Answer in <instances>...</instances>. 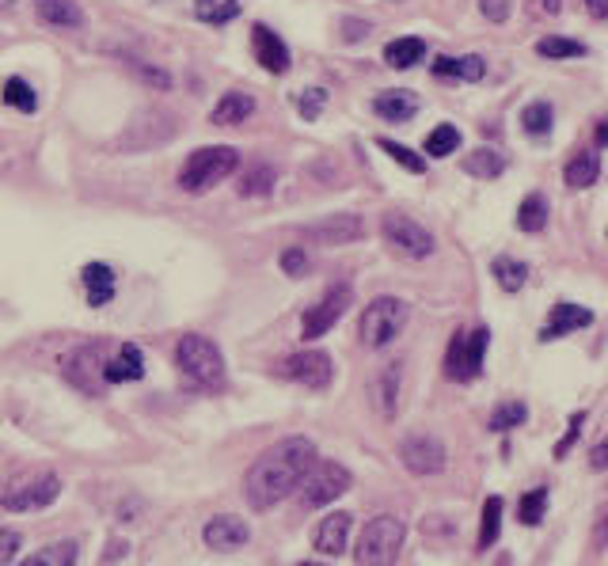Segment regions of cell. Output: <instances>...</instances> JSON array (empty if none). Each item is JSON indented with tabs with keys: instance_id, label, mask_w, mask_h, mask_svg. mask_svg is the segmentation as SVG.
<instances>
[{
	"instance_id": "6da1fadb",
	"label": "cell",
	"mask_w": 608,
	"mask_h": 566,
	"mask_svg": "<svg viewBox=\"0 0 608 566\" xmlns=\"http://www.w3.org/2000/svg\"><path fill=\"white\" fill-rule=\"evenodd\" d=\"M316 464V445L308 437H285L270 445L244 475V494L251 510H270L301 487L308 468Z\"/></svg>"
},
{
	"instance_id": "7a4b0ae2",
	"label": "cell",
	"mask_w": 608,
	"mask_h": 566,
	"mask_svg": "<svg viewBox=\"0 0 608 566\" xmlns=\"http://www.w3.org/2000/svg\"><path fill=\"white\" fill-rule=\"evenodd\" d=\"M236 168H240V149H232V145H206V149L190 152L187 164L179 168V187L187 190V194H202V190H213L217 183H225Z\"/></svg>"
},
{
	"instance_id": "3957f363",
	"label": "cell",
	"mask_w": 608,
	"mask_h": 566,
	"mask_svg": "<svg viewBox=\"0 0 608 566\" xmlns=\"http://www.w3.org/2000/svg\"><path fill=\"white\" fill-rule=\"evenodd\" d=\"M175 361H179L183 377L194 388H206V392H221L225 388V358H221L217 342L206 339V335H183L179 350H175Z\"/></svg>"
},
{
	"instance_id": "277c9868",
	"label": "cell",
	"mask_w": 608,
	"mask_h": 566,
	"mask_svg": "<svg viewBox=\"0 0 608 566\" xmlns=\"http://www.w3.org/2000/svg\"><path fill=\"white\" fill-rule=\"evenodd\" d=\"M403 521L399 517H373L358 536V551H354V559L358 566H396L399 559V548H403Z\"/></svg>"
},
{
	"instance_id": "5b68a950",
	"label": "cell",
	"mask_w": 608,
	"mask_h": 566,
	"mask_svg": "<svg viewBox=\"0 0 608 566\" xmlns=\"http://www.w3.org/2000/svg\"><path fill=\"white\" fill-rule=\"evenodd\" d=\"M411 320V304L399 301V297H377L373 304H365L358 323V335L369 350H380L388 342H396V335Z\"/></svg>"
},
{
	"instance_id": "8992f818",
	"label": "cell",
	"mask_w": 608,
	"mask_h": 566,
	"mask_svg": "<svg viewBox=\"0 0 608 566\" xmlns=\"http://www.w3.org/2000/svg\"><path fill=\"white\" fill-rule=\"evenodd\" d=\"M487 346H491V331L487 327H475V331H456L449 350H445V377L456 384H468L483 373V358H487Z\"/></svg>"
},
{
	"instance_id": "52a82bcc",
	"label": "cell",
	"mask_w": 608,
	"mask_h": 566,
	"mask_svg": "<svg viewBox=\"0 0 608 566\" xmlns=\"http://www.w3.org/2000/svg\"><path fill=\"white\" fill-rule=\"evenodd\" d=\"M380 236H384V244L392 247V251H399L403 259H430L437 247L434 232L422 228L415 217H407V213H384Z\"/></svg>"
},
{
	"instance_id": "ba28073f",
	"label": "cell",
	"mask_w": 608,
	"mask_h": 566,
	"mask_svg": "<svg viewBox=\"0 0 608 566\" xmlns=\"http://www.w3.org/2000/svg\"><path fill=\"white\" fill-rule=\"evenodd\" d=\"M354 304V289L346 282H339V285H331L327 293H323V301H316L308 312H304V320H301V339L304 342H316V339H323L335 323L346 316V308Z\"/></svg>"
},
{
	"instance_id": "9c48e42d",
	"label": "cell",
	"mask_w": 608,
	"mask_h": 566,
	"mask_svg": "<svg viewBox=\"0 0 608 566\" xmlns=\"http://www.w3.org/2000/svg\"><path fill=\"white\" fill-rule=\"evenodd\" d=\"M350 483H354V475L346 472L342 464H335V460L312 464L308 475L301 479L304 506H327V502H335V498H342V494L350 491Z\"/></svg>"
},
{
	"instance_id": "30bf717a",
	"label": "cell",
	"mask_w": 608,
	"mask_h": 566,
	"mask_svg": "<svg viewBox=\"0 0 608 566\" xmlns=\"http://www.w3.org/2000/svg\"><path fill=\"white\" fill-rule=\"evenodd\" d=\"M103 365H107V346H103V342H84L80 350H73V354L65 358V377H69V384H76L80 392L99 396V392L107 388Z\"/></svg>"
},
{
	"instance_id": "8fae6325",
	"label": "cell",
	"mask_w": 608,
	"mask_h": 566,
	"mask_svg": "<svg viewBox=\"0 0 608 566\" xmlns=\"http://www.w3.org/2000/svg\"><path fill=\"white\" fill-rule=\"evenodd\" d=\"M61 494V479L57 475H35L31 483H16L0 494V506L8 513H27V510H46L50 502H57Z\"/></svg>"
},
{
	"instance_id": "7c38bea8",
	"label": "cell",
	"mask_w": 608,
	"mask_h": 566,
	"mask_svg": "<svg viewBox=\"0 0 608 566\" xmlns=\"http://www.w3.org/2000/svg\"><path fill=\"white\" fill-rule=\"evenodd\" d=\"M304 240L312 244H323V247H346L365 236V221L358 213H327L323 221H312V225L301 228Z\"/></svg>"
},
{
	"instance_id": "4fadbf2b",
	"label": "cell",
	"mask_w": 608,
	"mask_h": 566,
	"mask_svg": "<svg viewBox=\"0 0 608 566\" xmlns=\"http://www.w3.org/2000/svg\"><path fill=\"white\" fill-rule=\"evenodd\" d=\"M399 460H403V468L411 475H437L445 468V445L437 441L434 434H411L403 437V445H399Z\"/></svg>"
},
{
	"instance_id": "5bb4252c",
	"label": "cell",
	"mask_w": 608,
	"mask_h": 566,
	"mask_svg": "<svg viewBox=\"0 0 608 566\" xmlns=\"http://www.w3.org/2000/svg\"><path fill=\"white\" fill-rule=\"evenodd\" d=\"M282 377L297 380V384L312 388V392H323L331 384V377H335V365H331V358L323 350H301V354L282 361Z\"/></svg>"
},
{
	"instance_id": "9a60e30c",
	"label": "cell",
	"mask_w": 608,
	"mask_h": 566,
	"mask_svg": "<svg viewBox=\"0 0 608 566\" xmlns=\"http://www.w3.org/2000/svg\"><path fill=\"white\" fill-rule=\"evenodd\" d=\"M251 50H255V57H259V65H263L266 73L282 76L289 69V46L282 42L278 31H270L263 23L251 27Z\"/></svg>"
},
{
	"instance_id": "2e32d148",
	"label": "cell",
	"mask_w": 608,
	"mask_h": 566,
	"mask_svg": "<svg viewBox=\"0 0 608 566\" xmlns=\"http://www.w3.org/2000/svg\"><path fill=\"white\" fill-rule=\"evenodd\" d=\"M589 323H593V312H589V308L559 301L555 308H551L548 323L540 327V342H555V339H563V335H574L578 327H589Z\"/></svg>"
},
{
	"instance_id": "e0dca14e",
	"label": "cell",
	"mask_w": 608,
	"mask_h": 566,
	"mask_svg": "<svg viewBox=\"0 0 608 566\" xmlns=\"http://www.w3.org/2000/svg\"><path fill=\"white\" fill-rule=\"evenodd\" d=\"M202 536H206V544L213 551H232V548H244L247 540H251V529H247L240 517H232V513H217V517H209Z\"/></svg>"
},
{
	"instance_id": "ac0fdd59",
	"label": "cell",
	"mask_w": 608,
	"mask_h": 566,
	"mask_svg": "<svg viewBox=\"0 0 608 566\" xmlns=\"http://www.w3.org/2000/svg\"><path fill=\"white\" fill-rule=\"evenodd\" d=\"M141 377H145V354H141L133 342L118 346V354L107 358V365H103V380H107V384H130V380H141Z\"/></svg>"
},
{
	"instance_id": "d6986e66",
	"label": "cell",
	"mask_w": 608,
	"mask_h": 566,
	"mask_svg": "<svg viewBox=\"0 0 608 566\" xmlns=\"http://www.w3.org/2000/svg\"><path fill=\"white\" fill-rule=\"evenodd\" d=\"M346 536H350V513H331L320 521V529L312 532V548L320 555H342Z\"/></svg>"
},
{
	"instance_id": "ffe728a7",
	"label": "cell",
	"mask_w": 608,
	"mask_h": 566,
	"mask_svg": "<svg viewBox=\"0 0 608 566\" xmlns=\"http://www.w3.org/2000/svg\"><path fill=\"white\" fill-rule=\"evenodd\" d=\"M35 16L46 27H61V31H76L84 27V12L76 0H35Z\"/></svg>"
},
{
	"instance_id": "44dd1931",
	"label": "cell",
	"mask_w": 608,
	"mask_h": 566,
	"mask_svg": "<svg viewBox=\"0 0 608 566\" xmlns=\"http://www.w3.org/2000/svg\"><path fill=\"white\" fill-rule=\"evenodd\" d=\"M80 282H84V297L92 308H103V304H111L114 297V270L107 263H88L80 270Z\"/></svg>"
},
{
	"instance_id": "7402d4cb",
	"label": "cell",
	"mask_w": 608,
	"mask_h": 566,
	"mask_svg": "<svg viewBox=\"0 0 608 566\" xmlns=\"http://www.w3.org/2000/svg\"><path fill=\"white\" fill-rule=\"evenodd\" d=\"M255 114V99L247 92H228L217 107H213V114H209V122L213 126H240V122H247Z\"/></svg>"
},
{
	"instance_id": "603a6c76",
	"label": "cell",
	"mask_w": 608,
	"mask_h": 566,
	"mask_svg": "<svg viewBox=\"0 0 608 566\" xmlns=\"http://www.w3.org/2000/svg\"><path fill=\"white\" fill-rule=\"evenodd\" d=\"M373 111H377L384 122H407V118H415L418 114V99L411 92H403V88H396V92H380L377 99H373Z\"/></svg>"
},
{
	"instance_id": "cb8c5ba5",
	"label": "cell",
	"mask_w": 608,
	"mask_h": 566,
	"mask_svg": "<svg viewBox=\"0 0 608 566\" xmlns=\"http://www.w3.org/2000/svg\"><path fill=\"white\" fill-rule=\"evenodd\" d=\"M563 179H567V187H574V190L593 187V183L601 179V156L589 149H582L578 156H570V164L563 168Z\"/></svg>"
},
{
	"instance_id": "d4e9b609",
	"label": "cell",
	"mask_w": 608,
	"mask_h": 566,
	"mask_svg": "<svg viewBox=\"0 0 608 566\" xmlns=\"http://www.w3.org/2000/svg\"><path fill=\"white\" fill-rule=\"evenodd\" d=\"M483 73H487V61H483L479 54L437 57V61H434V76H456V80H468V84H475V80H483Z\"/></svg>"
},
{
	"instance_id": "484cf974",
	"label": "cell",
	"mask_w": 608,
	"mask_h": 566,
	"mask_svg": "<svg viewBox=\"0 0 608 566\" xmlns=\"http://www.w3.org/2000/svg\"><path fill=\"white\" fill-rule=\"evenodd\" d=\"M422 57H426V42L415 35L392 38V42L384 46V61H388L392 69H411V65H418Z\"/></svg>"
},
{
	"instance_id": "4316f807",
	"label": "cell",
	"mask_w": 608,
	"mask_h": 566,
	"mask_svg": "<svg viewBox=\"0 0 608 566\" xmlns=\"http://www.w3.org/2000/svg\"><path fill=\"white\" fill-rule=\"evenodd\" d=\"M278 183V171L270 168V164H251V168L240 175V198H266L270 190Z\"/></svg>"
},
{
	"instance_id": "83f0119b",
	"label": "cell",
	"mask_w": 608,
	"mask_h": 566,
	"mask_svg": "<svg viewBox=\"0 0 608 566\" xmlns=\"http://www.w3.org/2000/svg\"><path fill=\"white\" fill-rule=\"evenodd\" d=\"M76 540H57V544H46L38 548L35 555H27L19 566H76Z\"/></svg>"
},
{
	"instance_id": "f1b7e54d",
	"label": "cell",
	"mask_w": 608,
	"mask_h": 566,
	"mask_svg": "<svg viewBox=\"0 0 608 566\" xmlns=\"http://www.w3.org/2000/svg\"><path fill=\"white\" fill-rule=\"evenodd\" d=\"M494 282H498V289H506V293H517L521 285L529 282V266L521 263V259H510V255H498L491 266Z\"/></svg>"
},
{
	"instance_id": "f546056e",
	"label": "cell",
	"mask_w": 608,
	"mask_h": 566,
	"mask_svg": "<svg viewBox=\"0 0 608 566\" xmlns=\"http://www.w3.org/2000/svg\"><path fill=\"white\" fill-rule=\"evenodd\" d=\"M464 171L475 179H498L506 171V156L498 149H475L472 156H464Z\"/></svg>"
},
{
	"instance_id": "4dcf8cb0",
	"label": "cell",
	"mask_w": 608,
	"mask_h": 566,
	"mask_svg": "<svg viewBox=\"0 0 608 566\" xmlns=\"http://www.w3.org/2000/svg\"><path fill=\"white\" fill-rule=\"evenodd\" d=\"M548 225V198L544 194H525V202L517 206V228L521 232H540V228Z\"/></svg>"
},
{
	"instance_id": "1f68e13d",
	"label": "cell",
	"mask_w": 608,
	"mask_h": 566,
	"mask_svg": "<svg viewBox=\"0 0 608 566\" xmlns=\"http://www.w3.org/2000/svg\"><path fill=\"white\" fill-rule=\"evenodd\" d=\"M0 95H4V103H8V107H16L19 114L38 111V95H35V88H31V80H23V76H8Z\"/></svg>"
},
{
	"instance_id": "d6a6232c",
	"label": "cell",
	"mask_w": 608,
	"mask_h": 566,
	"mask_svg": "<svg viewBox=\"0 0 608 566\" xmlns=\"http://www.w3.org/2000/svg\"><path fill=\"white\" fill-rule=\"evenodd\" d=\"M236 16H240V0H194V19H202V23L221 27Z\"/></svg>"
},
{
	"instance_id": "836d02e7",
	"label": "cell",
	"mask_w": 608,
	"mask_h": 566,
	"mask_svg": "<svg viewBox=\"0 0 608 566\" xmlns=\"http://www.w3.org/2000/svg\"><path fill=\"white\" fill-rule=\"evenodd\" d=\"M426 156H434V160H445V156H453L456 149H460V130L456 126H449V122H441V126H434V130L426 133Z\"/></svg>"
},
{
	"instance_id": "e575fe53",
	"label": "cell",
	"mask_w": 608,
	"mask_h": 566,
	"mask_svg": "<svg viewBox=\"0 0 608 566\" xmlns=\"http://www.w3.org/2000/svg\"><path fill=\"white\" fill-rule=\"evenodd\" d=\"M551 118H555V111H551L548 99H532L529 107L521 111V130L529 133V137H548Z\"/></svg>"
},
{
	"instance_id": "d590c367",
	"label": "cell",
	"mask_w": 608,
	"mask_h": 566,
	"mask_svg": "<svg viewBox=\"0 0 608 566\" xmlns=\"http://www.w3.org/2000/svg\"><path fill=\"white\" fill-rule=\"evenodd\" d=\"M525 418H529V407H525L521 399H510V403H498V407H494V415L487 426H491L494 434H510V430H517Z\"/></svg>"
},
{
	"instance_id": "8d00e7d4",
	"label": "cell",
	"mask_w": 608,
	"mask_h": 566,
	"mask_svg": "<svg viewBox=\"0 0 608 566\" xmlns=\"http://www.w3.org/2000/svg\"><path fill=\"white\" fill-rule=\"evenodd\" d=\"M536 54L548 57V61H559V57H586V42H578V38H559V35H548L536 42Z\"/></svg>"
},
{
	"instance_id": "74e56055",
	"label": "cell",
	"mask_w": 608,
	"mask_h": 566,
	"mask_svg": "<svg viewBox=\"0 0 608 566\" xmlns=\"http://www.w3.org/2000/svg\"><path fill=\"white\" fill-rule=\"evenodd\" d=\"M498 529H502V498L491 494L483 502V525H479V551H487L498 540Z\"/></svg>"
},
{
	"instance_id": "f35d334b",
	"label": "cell",
	"mask_w": 608,
	"mask_h": 566,
	"mask_svg": "<svg viewBox=\"0 0 608 566\" xmlns=\"http://www.w3.org/2000/svg\"><path fill=\"white\" fill-rule=\"evenodd\" d=\"M377 403H380V411H384V418L396 415V403H399V365H388V369L380 373V380H377Z\"/></svg>"
},
{
	"instance_id": "ab89813d",
	"label": "cell",
	"mask_w": 608,
	"mask_h": 566,
	"mask_svg": "<svg viewBox=\"0 0 608 566\" xmlns=\"http://www.w3.org/2000/svg\"><path fill=\"white\" fill-rule=\"evenodd\" d=\"M377 149L388 152L392 160H396L399 168L415 171V175H422L426 171V156H418V152H411L407 145H399V141H388V137H377Z\"/></svg>"
},
{
	"instance_id": "60d3db41",
	"label": "cell",
	"mask_w": 608,
	"mask_h": 566,
	"mask_svg": "<svg viewBox=\"0 0 608 566\" xmlns=\"http://www.w3.org/2000/svg\"><path fill=\"white\" fill-rule=\"evenodd\" d=\"M544 510H548V491L540 487V491H529L521 498V506H517V517H521V525H540L544 521Z\"/></svg>"
},
{
	"instance_id": "b9f144b4",
	"label": "cell",
	"mask_w": 608,
	"mask_h": 566,
	"mask_svg": "<svg viewBox=\"0 0 608 566\" xmlns=\"http://www.w3.org/2000/svg\"><path fill=\"white\" fill-rule=\"evenodd\" d=\"M126 65H130L133 76H141V80H145V84H152L156 92L171 88V76L164 73V69H156V65H145V61H133V57H126Z\"/></svg>"
},
{
	"instance_id": "7bdbcfd3",
	"label": "cell",
	"mask_w": 608,
	"mask_h": 566,
	"mask_svg": "<svg viewBox=\"0 0 608 566\" xmlns=\"http://www.w3.org/2000/svg\"><path fill=\"white\" fill-rule=\"evenodd\" d=\"M323 107H327V92L323 88H304L301 99H297V114H301L304 122H312Z\"/></svg>"
},
{
	"instance_id": "ee69618b",
	"label": "cell",
	"mask_w": 608,
	"mask_h": 566,
	"mask_svg": "<svg viewBox=\"0 0 608 566\" xmlns=\"http://www.w3.org/2000/svg\"><path fill=\"white\" fill-rule=\"evenodd\" d=\"M278 266H282V274H289V278H304V274H308V255H304L301 247H285Z\"/></svg>"
},
{
	"instance_id": "f6af8a7d",
	"label": "cell",
	"mask_w": 608,
	"mask_h": 566,
	"mask_svg": "<svg viewBox=\"0 0 608 566\" xmlns=\"http://www.w3.org/2000/svg\"><path fill=\"white\" fill-rule=\"evenodd\" d=\"M582 422H586V411H578V415H570V422H567V437L555 445V460H563L567 456V449L578 441V434H582Z\"/></svg>"
},
{
	"instance_id": "bcb514c9",
	"label": "cell",
	"mask_w": 608,
	"mask_h": 566,
	"mask_svg": "<svg viewBox=\"0 0 608 566\" xmlns=\"http://www.w3.org/2000/svg\"><path fill=\"white\" fill-rule=\"evenodd\" d=\"M510 0H479V12L491 19V23H506L510 19Z\"/></svg>"
},
{
	"instance_id": "7dc6e473",
	"label": "cell",
	"mask_w": 608,
	"mask_h": 566,
	"mask_svg": "<svg viewBox=\"0 0 608 566\" xmlns=\"http://www.w3.org/2000/svg\"><path fill=\"white\" fill-rule=\"evenodd\" d=\"M19 548H23V544H19V532L0 529V566H4V563H12V559H16V555H19Z\"/></svg>"
},
{
	"instance_id": "c3c4849f",
	"label": "cell",
	"mask_w": 608,
	"mask_h": 566,
	"mask_svg": "<svg viewBox=\"0 0 608 566\" xmlns=\"http://www.w3.org/2000/svg\"><path fill=\"white\" fill-rule=\"evenodd\" d=\"M369 31H373L369 19H342V38H346V42H361Z\"/></svg>"
},
{
	"instance_id": "681fc988",
	"label": "cell",
	"mask_w": 608,
	"mask_h": 566,
	"mask_svg": "<svg viewBox=\"0 0 608 566\" xmlns=\"http://www.w3.org/2000/svg\"><path fill=\"white\" fill-rule=\"evenodd\" d=\"M589 468H593V472H605L608 468V437L593 445V453H589Z\"/></svg>"
},
{
	"instance_id": "f907efd6",
	"label": "cell",
	"mask_w": 608,
	"mask_h": 566,
	"mask_svg": "<svg viewBox=\"0 0 608 566\" xmlns=\"http://www.w3.org/2000/svg\"><path fill=\"white\" fill-rule=\"evenodd\" d=\"M586 12L593 19H608V0H586Z\"/></svg>"
},
{
	"instance_id": "816d5d0a",
	"label": "cell",
	"mask_w": 608,
	"mask_h": 566,
	"mask_svg": "<svg viewBox=\"0 0 608 566\" xmlns=\"http://www.w3.org/2000/svg\"><path fill=\"white\" fill-rule=\"evenodd\" d=\"M593 544H597V548H605L608 544V513H605V521L597 525V532H593Z\"/></svg>"
},
{
	"instance_id": "f5cc1de1",
	"label": "cell",
	"mask_w": 608,
	"mask_h": 566,
	"mask_svg": "<svg viewBox=\"0 0 608 566\" xmlns=\"http://www.w3.org/2000/svg\"><path fill=\"white\" fill-rule=\"evenodd\" d=\"M540 8H544L548 16H559V8H563V0H540Z\"/></svg>"
},
{
	"instance_id": "db71d44e",
	"label": "cell",
	"mask_w": 608,
	"mask_h": 566,
	"mask_svg": "<svg viewBox=\"0 0 608 566\" xmlns=\"http://www.w3.org/2000/svg\"><path fill=\"white\" fill-rule=\"evenodd\" d=\"M597 145H608V118H601V126H597Z\"/></svg>"
},
{
	"instance_id": "11a10c76",
	"label": "cell",
	"mask_w": 608,
	"mask_h": 566,
	"mask_svg": "<svg viewBox=\"0 0 608 566\" xmlns=\"http://www.w3.org/2000/svg\"><path fill=\"white\" fill-rule=\"evenodd\" d=\"M12 8V0H0V12H8Z\"/></svg>"
},
{
	"instance_id": "9f6ffc18",
	"label": "cell",
	"mask_w": 608,
	"mask_h": 566,
	"mask_svg": "<svg viewBox=\"0 0 608 566\" xmlns=\"http://www.w3.org/2000/svg\"><path fill=\"white\" fill-rule=\"evenodd\" d=\"M297 566H323V563H297Z\"/></svg>"
}]
</instances>
